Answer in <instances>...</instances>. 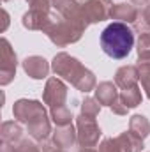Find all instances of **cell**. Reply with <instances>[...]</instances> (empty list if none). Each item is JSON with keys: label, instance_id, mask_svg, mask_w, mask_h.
<instances>
[{"label": "cell", "instance_id": "obj_1", "mask_svg": "<svg viewBox=\"0 0 150 152\" xmlns=\"http://www.w3.org/2000/svg\"><path fill=\"white\" fill-rule=\"evenodd\" d=\"M12 115L16 120L27 126L28 134L36 142L48 140L51 133V124L48 118V112L36 99H18L12 106Z\"/></svg>", "mask_w": 150, "mask_h": 152}, {"label": "cell", "instance_id": "obj_2", "mask_svg": "<svg viewBox=\"0 0 150 152\" xmlns=\"http://www.w3.org/2000/svg\"><path fill=\"white\" fill-rule=\"evenodd\" d=\"M51 69L53 73L64 80H67L73 87H76L79 92H90L97 87V81H95V75L87 69L78 58L71 57L69 53L66 51H60L53 57V62H51Z\"/></svg>", "mask_w": 150, "mask_h": 152}, {"label": "cell", "instance_id": "obj_3", "mask_svg": "<svg viewBox=\"0 0 150 152\" xmlns=\"http://www.w3.org/2000/svg\"><path fill=\"white\" fill-rule=\"evenodd\" d=\"M134 46V32L127 27V23L113 21L101 34L103 51L115 60L125 58Z\"/></svg>", "mask_w": 150, "mask_h": 152}, {"label": "cell", "instance_id": "obj_4", "mask_svg": "<svg viewBox=\"0 0 150 152\" xmlns=\"http://www.w3.org/2000/svg\"><path fill=\"white\" fill-rule=\"evenodd\" d=\"M44 34L50 37V41L60 48L67 46V44H73L78 42L81 39L83 30H79L76 25H73L71 21H67L66 18L62 16H57V14H51V21L50 25L46 27Z\"/></svg>", "mask_w": 150, "mask_h": 152}, {"label": "cell", "instance_id": "obj_5", "mask_svg": "<svg viewBox=\"0 0 150 152\" xmlns=\"http://www.w3.org/2000/svg\"><path fill=\"white\" fill-rule=\"evenodd\" d=\"M51 2L50 0H36L34 4H30L28 12L23 14V27L28 30H46V27L51 21V12H50Z\"/></svg>", "mask_w": 150, "mask_h": 152}, {"label": "cell", "instance_id": "obj_6", "mask_svg": "<svg viewBox=\"0 0 150 152\" xmlns=\"http://www.w3.org/2000/svg\"><path fill=\"white\" fill-rule=\"evenodd\" d=\"M76 131H78V143L79 147H95L101 138V129L95 122V117L79 115L76 118Z\"/></svg>", "mask_w": 150, "mask_h": 152}, {"label": "cell", "instance_id": "obj_7", "mask_svg": "<svg viewBox=\"0 0 150 152\" xmlns=\"http://www.w3.org/2000/svg\"><path fill=\"white\" fill-rule=\"evenodd\" d=\"M42 101H44V104L50 106V110H57V108L66 106V101H67V85L60 78H57V76L48 78L44 92H42Z\"/></svg>", "mask_w": 150, "mask_h": 152}, {"label": "cell", "instance_id": "obj_8", "mask_svg": "<svg viewBox=\"0 0 150 152\" xmlns=\"http://www.w3.org/2000/svg\"><path fill=\"white\" fill-rule=\"evenodd\" d=\"M57 11H58V14L62 16V18H66L67 21H71L73 25H76L79 30H87V27L90 25V21H88V18H87V14H85V9H83V4H79V2H76V0H62L57 7H55Z\"/></svg>", "mask_w": 150, "mask_h": 152}, {"label": "cell", "instance_id": "obj_9", "mask_svg": "<svg viewBox=\"0 0 150 152\" xmlns=\"http://www.w3.org/2000/svg\"><path fill=\"white\" fill-rule=\"evenodd\" d=\"M0 46H2V66H0V85L5 87L9 85L14 76H16V66H18V58H16V53L14 50L11 48V42L5 37H2L0 41Z\"/></svg>", "mask_w": 150, "mask_h": 152}, {"label": "cell", "instance_id": "obj_10", "mask_svg": "<svg viewBox=\"0 0 150 152\" xmlns=\"http://www.w3.org/2000/svg\"><path fill=\"white\" fill-rule=\"evenodd\" d=\"M113 5H115L113 0H85L83 2V9L90 23H99L108 20Z\"/></svg>", "mask_w": 150, "mask_h": 152}, {"label": "cell", "instance_id": "obj_11", "mask_svg": "<svg viewBox=\"0 0 150 152\" xmlns=\"http://www.w3.org/2000/svg\"><path fill=\"white\" fill-rule=\"evenodd\" d=\"M23 71L34 80H42L50 75V64L46 58L39 55H32L23 60Z\"/></svg>", "mask_w": 150, "mask_h": 152}, {"label": "cell", "instance_id": "obj_12", "mask_svg": "<svg viewBox=\"0 0 150 152\" xmlns=\"http://www.w3.org/2000/svg\"><path fill=\"white\" fill-rule=\"evenodd\" d=\"M110 18L117 20V21H122V23H136L138 18H140V12H138L134 4L122 2V4H115L111 7Z\"/></svg>", "mask_w": 150, "mask_h": 152}, {"label": "cell", "instance_id": "obj_13", "mask_svg": "<svg viewBox=\"0 0 150 152\" xmlns=\"http://www.w3.org/2000/svg\"><path fill=\"white\" fill-rule=\"evenodd\" d=\"M53 142L62 147V149H69L78 142V131L73 124L67 126H57V129L53 131Z\"/></svg>", "mask_w": 150, "mask_h": 152}, {"label": "cell", "instance_id": "obj_14", "mask_svg": "<svg viewBox=\"0 0 150 152\" xmlns=\"http://www.w3.org/2000/svg\"><path fill=\"white\" fill-rule=\"evenodd\" d=\"M118 96H120L118 87L113 81H103L95 87V99L99 101L101 106H111L118 99Z\"/></svg>", "mask_w": 150, "mask_h": 152}, {"label": "cell", "instance_id": "obj_15", "mask_svg": "<svg viewBox=\"0 0 150 152\" xmlns=\"http://www.w3.org/2000/svg\"><path fill=\"white\" fill-rule=\"evenodd\" d=\"M138 81H140V71H138L136 66H122L115 73V83L122 90L138 85Z\"/></svg>", "mask_w": 150, "mask_h": 152}, {"label": "cell", "instance_id": "obj_16", "mask_svg": "<svg viewBox=\"0 0 150 152\" xmlns=\"http://www.w3.org/2000/svg\"><path fill=\"white\" fill-rule=\"evenodd\" d=\"M115 140H117V143H118V147H120L122 152H141L143 151V140L138 134H134L131 129L122 133V134H118Z\"/></svg>", "mask_w": 150, "mask_h": 152}, {"label": "cell", "instance_id": "obj_17", "mask_svg": "<svg viewBox=\"0 0 150 152\" xmlns=\"http://www.w3.org/2000/svg\"><path fill=\"white\" fill-rule=\"evenodd\" d=\"M0 136H2V142H7V143H18L21 138H23V129L18 122L14 120H7L2 124L0 127Z\"/></svg>", "mask_w": 150, "mask_h": 152}, {"label": "cell", "instance_id": "obj_18", "mask_svg": "<svg viewBox=\"0 0 150 152\" xmlns=\"http://www.w3.org/2000/svg\"><path fill=\"white\" fill-rule=\"evenodd\" d=\"M141 99H143V96H141V88H140L138 85L120 90V101L124 103V106H125L127 110L140 106V104H141Z\"/></svg>", "mask_w": 150, "mask_h": 152}, {"label": "cell", "instance_id": "obj_19", "mask_svg": "<svg viewBox=\"0 0 150 152\" xmlns=\"http://www.w3.org/2000/svg\"><path fill=\"white\" fill-rule=\"evenodd\" d=\"M129 129L138 134L141 140H145L150 134V122L145 115H133L131 120H129Z\"/></svg>", "mask_w": 150, "mask_h": 152}, {"label": "cell", "instance_id": "obj_20", "mask_svg": "<svg viewBox=\"0 0 150 152\" xmlns=\"http://www.w3.org/2000/svg\"><path fill=\"white\" fill-rule=\"evenodd\" d=\"M51 115V120L57 124V126H67V124H73V113L67 106H62V108H57V110H50Z\"/></svg>", "mask_w": 150, "mask_h": 152}, {"label": "cell", "instance_id": "obj_21", "mask_svg": "<svg viewBox=\"0 0 150 152\" xmlns=\"http://www.w3.org/2000/svg\"><path fill=\"white\" fill-rule=\"evenodd\" d=\"M101 112V104L95 97H85V101L81 103V115L87 117H97Z\"/></svg>", "mask_w": 150, "mask_h": 152}, {"label": "cell", "instance_id": "obj_22", "mask_svg": "<svg viewBox=\"0 0 150 152\" xmlns=\"http://www.w3.org/2000/svg\"><path fill=\"white\" fill-rule=\"evenodd\" d=\"M138 58H147L150 57V30L141 32L138 39Z\"/></svg>", "mask_w": 150, "mask_h": 152}, {"label": "cell", "instance_id": "obj_23", "mask_svg": "<svg viewBox=\"0 0 150 152\" xmlns=\"http://www.w3.org/2000/svg\"><path fill=\"white\" fill-rule=\"evenodd\" d=\"M14 152H42V151L34 142H30L27 138H21L18 143H14Z\"/></svg>", "mask_w": 150, "mask_h": 152}, {"label": "cell", "instance_id": "obj_24", "mask_svg": "<svg viewBox=\"0 0 150 152\" xmlns=\"http://www.w3.org/2000/svg\"><path fill=\"white\" fill-rule=\"evenodd\" d=\"M99 152H122L115 138H104L99 145Z\"/></svg>", "mask_w": 150, "mask_h": 152}, {"label": "cell", "instance_id": "obj_25", "mask_svg": "<svg viewBox=\"0 0 150 152\" xmlns=\"http://www.w3.org/2000/svg\"><path fill=\"white\" fill-rule=\"evenodd\" d=\"M41 151L42 152H67L66 149H62V147H58L55 142H50V140H44V142H41Z\"/></svg>", "mask_w": 150, "mask_h": 152}, {"label": "cell", "instance_id": "obj_26", "mask_svg": "<svg viewBox=\"0 0 150 152\" xmlns=\"http://www.w3.org/2000/svg\"><path fill=\"white\" fill-rule=\"evenodd\" d=\"M110 108H111V112L115 115H125V113H127V108H125V106H124V103L120 101V96H118V99L113 103Z\"/></svg>", "mask_w": 150, "mask_h": 152}, {"label": "cell", "instance_id": "obj_27", "mask_svg": "<svg viewBox=\"0 0 150 152\" xmlns=\"http://www.w3.org/2000/svg\"><path fill=\"white\" fill-rule=\"evenodd\" d=\"M0 152H14V145H12V143H7V142H2Z\"/></svg>", "mask_w": 150, "mask_h": 152}, {"label": "cell", "instance_id": "obj_28", "mask_svg": "<svg viewBox=\"0 0 150 152\" xmlns=\"http://www.w3.org/2000/svg\"><path fill=\"white\" fill-rule=\"evenodd\" d=\"M2 16H4V27H2V32H4L7 28V25H9V14L5 11H2Z\"/></svg>", "mask_w": 150, "mask_h": 152}, {"label": "cell", "instance_id": "obj_29", "mask_svg": "<svg viewBox=\"0 0 150 152\" xmlns=\"http://www.w3.org/2000/svg\"><path fill=\"white\" fill-rule=\"evenodd\" d=\"M134 5H141V7H145V5H149L150 0H131Z\"/></svg>", "mask_w": 150, "mask_h": 152}, {"label": "cell", "instance_id": "obj_30", "mask_svg": "<svg viewBox=\"0 0 150 152\" xmlns=\"http://www.w3.org/2000/svg\"><path fill=\"white\" fill-rule=\"evenodd\" d=\"M79 152H97V151H95L94 147H81V149H79Z\"/></svg>", "mask_w": 150, "mask_h": 152}, {"label": "cell", "instance_id": "obj_31", "mask_svg": "<svg viewBox=\"0 0 150 152\" xmlns=\"http://www.w3.org/2000/svg\"><path fill=\"white\" fill-rule=\"evenodd\" d=\"M50 2H51V5H53V7H57V5H58L62 0H50Z\"/></svg>", "mask_w": 150, "mask_h": 152}, {"label": "cell", "instance_id": "obj_32", "mask_svg": "<svg viewBox=\"0 0 150 152\" xmlns=\"http://www.w3.org/2000/svg\"><path fill=\"white\" fill-rule=\"evenodd\" d=\"M27 2H28V5H30V4H34V2H36V0H27Z\"/></svg>", "mask_w": 150, "mask_h": 152}, {"label": "cell", "instance_id": "obj_33", "mask_svg": "<svg viewBox=\"0 0 150 152\" xmlns=\"http://www.w3.org/2000/svg\"><path fill=\"white\" fill-rule=\"evenodd\" d=\"M4 2H9V0H4Z\"/></svg>", "mask_w": 150, "mask_h": 152}]
</instances>
